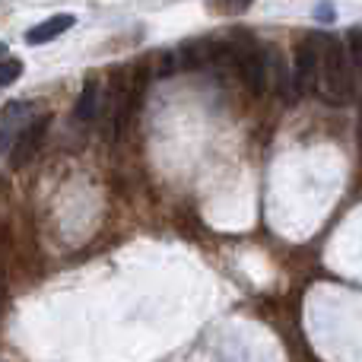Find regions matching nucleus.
<instances>
[{
	"label": "nucleus",
	"instance_id": "nucleus-1",
	"mask_svg": "<svg viewBox=\"0 0 362 362\" xmlns=\"http://www.w3.org/2000/svg\"><path fill=\"white\" fill-rule=\"evenodd\" d=\"M318 67H321V51L315 38H305L296 51V67H293V83H296V93H305L308 86L318 83Z\"/></svg>",
	"mask_w": 362,
	"mask_h": 362
},
{
	"label": "nucleus",
	"instance_id": "nucleus-2",
	"mask_svg": "<svg viewBox=\"0 0 362 362\" xmlns=\"http://www.w3.org/2000/svg\"><path fill=\"white\" fill-rule=\"evenodd\" d=\"M74 25H76L74 13H57V16L45 19V23H38V25H32V29L25 32V42H29V45H48V42H54L57 35L70 32Z\"/></svg>",
	"mask_w": 362,
	"mask_h": 362
},
{
	"label": "nucleus",
	"instance_id": "nucleus-3",
	"mask_svg": "<svg viewBox=\"0 0 362 362\" xmlns=\"http://www.w3.org/2000/svg\"><path fill=\"white\" fill-rule=\"evenodd\" d=\"M48 115L45 118H38V121H32V124H25L23 127V134H19V140H16V146H13V165H25L32 159V153H35V146L42 144V137H45V127H48Z\"/></svg>",
	"mask_w": 362,
	"mask_h": 362
},
{
	"label": "nucleus",
	"instance_id": "nucleus-4",
	"mask_svg": "<svg viewBox=\"0 0 362 362\" xmlns=\"http://www.w3.org/2000/svg\"><path fill=\"white\" fill-rule=\"evenodd\" d=\"M242 74H245V83H248V89L255 95H264V89H267V67H264V57L261 51H245L242 54Z\"/></svg>",
	"mask_w": 362,
	"mask_h": 362
},
{
	"label": "nucleus",
	"instance_id": "nucleus-5",
	"mask_svg": "<svg viewBox=\"0 0 362 362\" xmlns=\"http://www.w3.org/2000/svg\"><path fill=\"white\" fill-rule=\"evenodd\" d=\"M95 95H99V86H95V83H86L80 102H76V118L80 121H89L95 115Z\"/></svg>",
	"mask_w": 362,
	"mask_h": 362
},
{
	"label": "nucleus",
	"instance_id": "nucleus-6",
	"mask_svg": "<svg viewBox=\"0 0 362 362\" xmlns=\"http://www.w3.org/2000/svg\"><path fill=\"white\" fill-rule=\"evenodd\" d=\"M19 76H23V64H19L16 57H10V61H0V89L10 86V83H16Z\"/></svg>",
	"mask_w": 362,
	"mask_h": 362
},
{
	"label": "nucleus",
	"instance_id": "nucleus-7",
	"mask_svg": "<svg viewBox=\"0 0 362 362\" xmlns=\"http://www.w3.org/2000/svg\"><path fill=\"white\" fill-rule=\"evenodd\" d=\"M315 16H318V19H331L334 10H331V6H318V10H315Z\"/></svg>",
	"mask_w": 362,
	"mask_h": 362
},
{
	"label": "nucleus",
	"instance_id": "nucleus-8",
	"mask_svg": "<svg viewBox=\"0 0 362 362\" xmlns=\"http://www.w3.org/2000/svg\"><path fill=\"white\" fill-rule=\"evenodd\" d=\"M4 51H6V45H0V54H4Z\"/></svg>",
	"mask_w": 362,
	"mask_h": 362
}]
</instances>
